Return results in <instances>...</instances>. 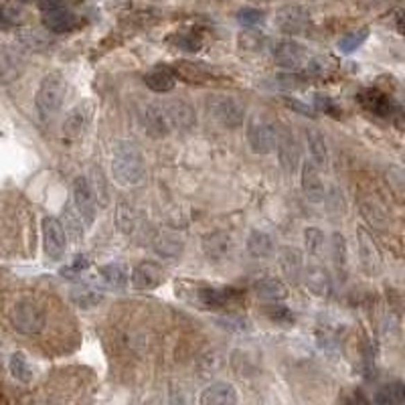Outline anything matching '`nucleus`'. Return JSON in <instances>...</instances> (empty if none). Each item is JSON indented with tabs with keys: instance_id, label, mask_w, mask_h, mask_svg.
I'll list each match as a JSON object with an SVG mask.
<instances>
[{
	"instance_id": "obj_47",
	"label": "nucleus",
	"mask_w": 405,
	"mask_h": 405,
	"mask_svg": "<svg viewBox=\"0 0 405 405\" xmlns=\"http://www.w3.org/2000/svg\"><path fill=\"white\" fill-rule=\"evenodd\" d=\"M0 15H2V21H4L6 25H17V23L21 21V12H19L17 8H10V6L0 8Z\"/></svg>"
},
{
	"instance_id": "obj_31",
	"label": "nucleus",
	"mask_w": 405,
	"mask_h": 405,
	"mask_svg": "<svg viewBox=\"0 0 405 405\" xmlns=\"http://www.w3.org/2000/svg\"><path fill=\"white\" fill-rule=\"evenodd\" d=\"M8 371L10 375L21 383H31L33 381V367L28 365V359L25 353L10 354L8 359Z\"/></svg>"
},
{
	"instance_id": "obj_1",
	"label": "nucleus",
	"mask_w": 405,
	"mask_h": 405,
	"mask_svg": "<svg viewBox=\"0 0 405 405\" xmlns=\"http://www.w3.org/2000/svg\"><path fill=\"white\" fill-rule=\"evenodd\" d=\"M112 173L116 180L124 187H136L146 178V162L140 148L130 142L120 140L112 156Z\"/></svg>"
},
{
	"instance_id": "obj_15",
	"label": "nucleus",
	"mask_w": 405,
	"mask_h": 405,
	"mask_svg": "<svg viewBox=\"0 0 405 405\" xmlns=\"http://www.w3.org/2000/svg\"><path fill=\"white\" fill-rule=\"evenodd\" d=\"M142 122H144L146 134L152 136V138H166L171 134V128H173L169 116H166L164 103H150L144 110Z\"/></svg>"
},
{
	"instance_id": "obj_7",
	"label": "nucleus",
	"mask_w": 405,
	"mask_h": 405,
	"mask_svg": "<svg viewBox=\"0 0 405 405\" xmlns=\"http://www.w3.org/2000/svg\"><path fill=\"white\" fill-rule=\"evenodd\" d=\"M310 23V10L302 4H286L276 12V25L286 35H304Z\"/></svg>"
},
{
	"instance_id": "obj_29",
	"label": "nucleus",
	"mask_w": 405,
	"mask_h": 405,
	"mask_svg": "<svg viewBox=\"0 0 405 405\" xmlns=\"http://www.w3.org/2000/svg\"><path fill=\"white\" fill-rule=\"evenodd\" d=\"M253 292L264 300H284L288 296L286 284L278 278H261L253 284Z\"/></svg>"
},
{
	"instance_id": "obj_18",
	"label": "nucleus",
	"mask_w": 405,
	"mask_h": 405,
	"mask_svg": "<svg viewBox=\"0 0 405 405\" xmlns=\"http://www.w3.org/2000/svg\"><path fill=\"white\" fill-rule=\"evenodd\" d=\"M302 191L310 203H322L327 199V191L318 173V166L312 160L302 162Z\"/></svg>"
},
{
	"instance_id": "obj_14",
	"label": "nucleus",
	"mask_w": 405,
	"mask_h": 405,
	"mask_svg": "<svg viewBox=\"0 0 405 405\" xmlns=\"http://www.w3.org/2000/svg\"><path fill=\"white\" fill-rule=\"evenodd\" d=\"M25 69V57L17 47H2L0 49V83H12L23 76Z\"/></svg>"
},
{
	"instance_id": "obj_38",
	"label": "nucleus",
	"mask_w": 405,
	"mask_h": 405,
	"mask_svg": "<svg viewBox=\"0 0 405 405\" xmlns=\"http://www.w3.org/2000/svg\"><path fill=\"white\" fill-rule=\"evenodd\" d=\"M71 300L79 308H92V306L101 302V294L96 292L94 288H77V290H74V294H71Z\"/></svg>"
},
{
	"instance_id": "obj_27",
	"label": "nucleus",
	"mask_w": 405,
	"mask_h": 405,
	"mask_svg": "<svg viewBox=\"0 0 405 405\" xmlns=\"http://www.w3.org/2000/svg\"><path fill=\"white\" fill-rule=\"evenodd\" d=\"M175 81H177L175 71L169 69V67H164V65L154 67V69H150V71L144 76L146 87L152 89V92H156V94H166V92H171V89L175 87Z\"/></svg>"
},
{
	"instance_id": "obj_39",
	"label": "nucleus",
	"mask_w": 405,
	"mask_h": 405,
	"mask_svg": "<svg viewBox=\"0 0 405 405\" xmlns=\"http://www.w3.org/2000/svg\"><path fill=\"white\" fill-rule=\"evenodd\" d=\"M173 43L182 51H191V53L201 51V39L197 35H193V33H180V35H177L173 39Z\"/></svg>"
},
{
	"instance_id": "obj_22",
	"label": "nucleus",
	"mask_w": 405,
	"mask_h": 405,
	"mask_svg": "<svg viewBox=\"0 0 405 405\" xmlns=\"http://www.w3.org/2000/svg\"><path fill=\"white\" fill-rule=\"evenodd\" d=\"M173 71L178 79L187 81V83H193V85H203V83H209L213 74L201 65V63H193V61H177L173 65Z\"/></svg>"
},
{
	"instance_id": "obj_25",
	"label": "nucleus",
	"mask_w": 405,
	"mask_h": 405,
	"mask_svg": "<svg viewBox=\"0 0 405 405\" xmlns=\"http://www.w3.org/2000/svg\"><path fill=\"white\" fill-rule=\"evenodd\" d=\"M152 248L160 257H178L184 250V239L175 231H160L154 237Z\"/></svg>"
},
{
	"instance_id": "obj_33",
	"label": "nucleus",
	"mask_w": 405,
	"mask_h": 405,
	"mask_svg": "<svg viewBox=\"0 0 405 405\" xmlns=\"http://www.w3.org/2000/svg\"><path fill=\"white\" fill-rule=\"evenodd\" d=\"M116 227L120 229L122 233H132L136 229V209L128 201L118 203L116 209Z\"/></svg>"
},
{
	"instance_id": "obj_45",
	"label": "nucleus",
	"mask_w": 405,
	"mask_h": 405,
	"mask_svg": "<svg viewBox=\"0 0 405 405\" xmlns=\"http://www.w3.org/2000/svg\"><path fill=\"white\" fill-rule=\"evenodd\" d=\"M94 175H96V187H94V191H96V195H98V199L101 203H105L107 199V187H105V180H103V173H101L100 169H94Z\"/></svg>"
},
{
	"instance_id": "obj_19",
	"label": "nucleus",
	"mask_w": 405,
	"mask_h": 405,
	"mask_svg": "<svg viewBox=\"0 0 405 405\" xmlns=\"http://www.w3.org/2000/svg\"><path fill=\"white\" fill-rule=\"evenodd\" d=\"M239 402L237 391L231 383L225 381H217L213 385H209L201 393L203 405H235Z\"/></svg>"
},
{
	"instance_id": "obj_49",
	"label": "nucleus",
	"mask_w": 405,
	"mask_h": 405,
	"mask_svg": "<svg viewBox=\"0 0 405 405\" xmlns=\"http://www.w3.org/2000/svg\"><path fill=\"white\" fill-rule=\"evenodd\" d=\"M399 0H363L361 4L365 8H371V10H381V8H387V6H393L397 4Z\"/></svg>"
},
{
	"instance_id": "obj_43",
	"label": "nucleus",
	"mask_w": 405,
	"mask_h": 405,
	"mask_svg": "<svg viewBox=\"0 0 405 405\" xmlns=\"http://www.w3.org/2000/svg\"><path fill=\"white\" fill-rule=\"evenodd\" d=\"M363 215L369 219V223H373V225H379L383 227L385 225V221H383V213H381V209L377 207H373V205H363Z\"/></svg>"
},
{
	"instance_id": "obj_21",
	"label": "nucleus",
	"mask_w": 405,
	"mask_h": 405,
	"mask_svg": "<svg viewBox=\"0 0 405 405\" xmlns=\"http://www.w3.org/2000/svg\"><path fill=\"white\" fill-rule=\"evenodd\" d=\"M304 136H306V146L312 156V162L316 166H327L329 164V144H327L325 134L316 128H306Z\"/></svg>"
},
{
	"instance_id": "obj_5",
	"label": "nucleus",
	"mask_w": 405,
	"mask_h": 405,
	"mask_svg": "<svg viewBox=\"0 0 405 405\" xmlns=\"http://www.w3.org/2000/svg\"><path fill=\"white\" fill-rule=\"evenodd\" d=\"M10 320H12V327L23 334H39L45 329V312L33 300H21L15 304Z\"/></svg>"
},
{
	"instance_id": "obj_35",
	"label": "nucleus",
	"mask_w": 405,
	"mask_h": 405,
	"mask_svg": "<svg viewBox=\"0 0 405 405\" xmlns=\"http://www.w3.org/2000/svg\"><path fill=\"white\" fill-rule=\"evenodd\" d=\"M325 233L318 227H308L304 231V243H306V252L312 257H320L325 252Z\"/></svg>"
},
{
	"instance_id": "obj_48",
	"label": "nucleus",
	"mask_w": 405,
	"mask_h": 405,
	"mask_svg": "<svg viewBox=\"0 0 405 405\" xmlns=\"http://www.w3.org/2000/svg\"><path fill=\"white\" fill-rule=\"evenodd\" d=\"M286 103H288V107L290 110H294V112H298V114H302V116H314V110L310 107V105H306V103H302V101H298V100H286Z\"/></svg>"
},
{
	"instance_id": "obj_2",
	"label": "nucleus",
	"mask_w": 405,
	"mask_h": 405,
	"mask_svg": "<svg viewBox=\"0 0 405 405\" xmlns=\"http://www.w3.org/2000/svg\"><path fill=\"white\" fill-rule=\"evenodd\" d=\"M65 94H67V81H65L63 74L51 71L43 77L39 87H37V94H35V107H37L39 116L43 120L53 118L61 110V105L65 101Z\"/></svg>"
},
{
	"instance_id": "obj_6",
	"label": "nucleus",
	"mask_w": 405,
	"mask_h": 405,
	"mask_svg": "<svg viewBox=\"0 0 405 405\" xmlns=\"http://www.w3.org/2000/svg\"><path fill=\"white\" fill-rule=\"evenodd\" d=\"M276 138L278 130L272 126L268 120L252 116L248 122V142L255 154H270L276 150Z\"/></svg>"
},
{
	"instance_id": "obj_20",
	"label": "nucleus",
	"mask_w": 405,
	"mask_h": 405,
	"mask_svg": "<svg viewBox=\"0 0 405 405\" xmlns=\"http://www.w3.org/2000/svg\"><path fill=\"white\" fill-rule=\"evenodd\" d=\"M89 118H92V105L89 103L76 105L63 122V134L67 138H79L89 124Z\"/></svg>"
},
{
	"instance_id": "obj_50",
	"label": "nucleus",
	"mask_w": 405,
	"mask_h": 405,
	"mask_svg": "<svg viewBox=\"0 0 405 405\" xmlns=\"http://www.w3.org/2000/svg\"><path fill=\"white\" fill-rule=\"evenodd\" d=\"M395 25H397V28H399V33H404L405 35V10H399V12H397Z\"/></svg>"
},
{
	"instance_id": "obj_3",
	"label": "nucleus",
	"mask_w": 405,
	"mask_h": 405,
	"mask_svg": "<svg viewBox=\"0 0 405 405\" xmlns=\"http://www.w3.org/2000/svg\"><path fill=\"white\" fill-rule=\"evenodd\" d=\"M209 112L211 116L227 130L243 126L245 122V110L239 101L231 96H211L209 98Z\"/></svg>"
},
{
	"instance_id": "obj_37",
	"label": "nucleus",
	"mask_w": 405,
	"mask_h": 405,
	"mask_svg": "<svg viewBox=\"0 0 405 405\" xmlns=\"http://www.w3.org/2000/svg\"><path fill=\"white\" fill-rule=\"evenodd\" d=\"M367 37H369V28L367 26L365 28H359L354 33H349V35H345L338 41V49H341V53H353V51L359 49L367 41Z\"/></svg>"
},
{
	"instance_id": "obj_16",
	"label": "nucleus",
	"mask_w": 405,
	"mask_h": 405,
	"mask_svg": "<svg viewBox=\"0 0 405 405\" xmlns=\"http://www.w3.org/2000/svg\"><path fill=\"white\" fill-rule=\"evenodd\" d=\"M164 110H166V116H169L173 128H177L180 132H189L197 124V114H195L193 105L187 101L169 100L164 103Z\"/></svg>"
},
{
	"instance_id": "obj_28",
	"label": "nucleus",
	"mask_w": 405,
	"mask_h": 405,
	"mask_svg": "<svg viewBox=\"0 0 405 405\" xmlns=\"http://www.w3.org/2000/svg\"><path fill=\"white\" fill-rule=\"evenodd\" d=\"M304 284H306L308 292L318 296V298L327 296L330 292V278L322 266H310L304 272Z\"/></svg>"
},
{
	"instance_id": "obj_26",
	"label": "nucleus",
	"mask_w": 405,
	"mask_h": 405,
	"mask_svg": "<svg viewBox=\"0 0 405 405\" xmlns=\"http://www.w3.org/2000/svg\"><path fill=\"white\" fill-rule=\"evenodd\" d=\"M359 103L365 107V110H369L371 114H375V116H389L391 114V110H393V103L391 100L379 92V89H365V92H361L359 94Z\"/></svg>"
},
{
	"instance_id": "obj_4",
	"label": "nucleus",
	"mask_w": 405,
	"mask_h": 405,
	"mask_svg": "<svg viewBox=\"0 0 405 405\" xmlns=\"http://www.w3.org/2000/svg\"><path fill=\"white\" fill-rule=\"evenodd\" d=\"M71 191H74V203H76L77 215L81 219V223L85 227H92L96 217H98V195L94 191V184L87 177H76L74 184H71Z\"/></svg>"
},
{
	"instance_id": "obj_42",
	"label": "nucleus",
	"mask_w": 405,
	"mask_h": 405,
	"mask_svg": "<svg viewBox=\"0 0 405 405\" xmlns=\"http://www.w3.org/2000/svg\"><path fill=\"white\" fill-rule=\"evenodd\" d=\"M276 79H278L279 87H284V89H298L304 85L302 77L294 76V74H279Z\"/></svg>"
},
{
	"instance_id": "obj_10",
	"label": "nucleus",
	"mask_w": 405,
	"mask_h": 405,
	"mask_svg": "<svg viewBox=\"0 0 405 405\" xmlns=\"http://www.w3.org/2000/svg\"><path fill=\"white\" fill-rule=\"evenodd\" d=\"M356 239H359V259H361V268L365 270V274L369 276H377L383 268V259L381 253L373 241V237L369 235V231L363 227L356 229Z\"/></svg>"
},
{
	"instance_id": "obj_17",
	"label": "nucleus",
	"mask_w": 405,
	"mask_h": 405,
	"mask_svg": "<svg viewBox=\"0 0 405 405\" xmlns=\"http://www.w3.org/2000/svg\"><path fill=\"white\" fill-rule=\"evenodd\" d=\"M278 264L282 274L286 276L288 282L298 284L304 278V259L302 252L290 245H284L278 250Z\"/></svg>"
},
{
	"instance_id": "obj_30",
	"label": "nucleus",
	"mask_w": 405,
	"mask_h": 405,
	"mask_svg": "<svg viewBox=\"0 0 405 405\" xmlns=\"http://www.w3.org/2000/svg\"><path fill=\"white\" fill-rule=\"evenodd\" d=\"M100 276L114 290H124L128 284V270L124 264H105L100 268Z\"/></svg>"
},
{
	"instance_id": "obj_12",
	"label": "nucleus",
	"mask_w": 405,
	"mask_h": 405,
	"mask_svg": "<svg viewBox=\"0 0 405 405\" xmlns=\"http://www.w3.org/2000/svg\"><path fill=\"white\" fill-rule=\"evenodd\" d=\"M203 252L213 264L227 261L233 253V237L227 231H211L203 237Z\"/></svg>"
},
{
	"instance_id": "obj_34",
	"label": "nucleus",
	"mask_w": 405,
	"mask_h": 405,
	"mask_svg": "<svg viewBox=\"0 0 405 405\" xmlns=\"http://www.w3.org/2000/svg\"><path fill=\"white\" fill-rule=\"evenodd\" d=\"M405 402V385L402 383H391L381 387L379 391L375 393V404H402Z\"/></svg>"
},
{
	"instance_id": "obj_23",
	"label": "nucleus",
	"mask_w": 405,
	"mask_h": 405,
	"mask_svg": "<svg viewBox=\"0 0 405 405\" xmlns=\"http://www.w3.org/2000/svg\"><path fill=\"white\" fill-rule=\"evenodd\" d=\"M43 23L51 33L61 35V33H69L71 28H76L77 17L71 10H67V6H61V8L43 12Z\"/></svg>"
},
{
	"instance_id": "obj_44",
	"label": "nucleus",
	"mask_w": 405,
	"mask_h": 405,
	"mask_svg": "<svg viewBox=\"0 0 405 405\" xmlns=\"http://www.w3.org/2000/svg\"><path fill=\"white\" fill-rule=\"evenodd\" d=\"M239 45H241L243 49L257 51L259 47H261V37H259V35H255V33H243V35H241V39H239Z\"/></svg>"
},
{
	"instance_id": "obj_41",
	"label": "nucleus",
	"mask_w": 405,
	"mask_h": 405,
	"mask_svg": "<svg viewBox=\"0 0 405 405\" xmlns=\"http://www.w3.org/2000/svg\"><path fill=\"white\" fill-rule=\"evenodd\" d=\"M266 316L270 318V320H274V322H290L292 320V314H290V310L286 308V306H279V304H274V306H266Z\"/></svg>"
},
{
	"instance_id": "obj_32",
	"label": "nucleus",
	"mask_w": 405,
	"mask_h": 405,
	"mask_svg": "<svg viewBox=\"0 0 405 405\" xmlns=\"http://www.w3.org/2000/svg\"><path fill=\"white\" fill-rule=\"evenodd\" d=\"M330 255H332V264L336 272L343 276L347 270V241L341 233H332L330 237Z\"/></svg>"
},
{
	"instance_id": "obj_24",
	"label": "nucleus",
	"mask_w": 405,
	"mask_h": 405,
	"mask_svg": "<svg viewBox=\"0 0 405 405\" xmlns=\"http://www.w3.org/2000/svg\"><path fill=\"white\" fill-rule=\"evenodd\" d=\"M248 252L257 259H268L276 253V241L270 233L252 229L248 235Z\"/></svg>"
},
{
	"instance_id": "obj_40",
	"label": "nucleus",
	"mask_w": 405,
	"mask_h": 405,
	"mask_svg": "<svg viewBox=\"0 0 405 405\" xmlns=\"http://www.w3.org/2000/svg\"><path fill=\"white\" fill-rule=\"evenodd\" d=\"M237 21L243 26L250 28V26L259 25V23L264 21V12L257 10V8H241V10L237 12Z\"/></svg>"
},
{
	"instance_id": "obj_13",
	"label": "nucleus",
	"mask_w": 405,
	"mask_h": 405,
	"mask_svg": "<svg viewBox=\"0 0 405 405\" xmlns=\"http://www.w3.org/2000/svg\"><path fill=\"white\" fill-rule=\"evenodd\" d=\"M276 63L284 69L296 71L304 65H308V51L304 45L296 43V41H282L278 43V47L274 51Z\"/></svg>"
},
{
	"instance_id": "obj_8",
	"label": "nucleus",
	"mask_w": 405,
	"mask_h": 405,
	"mask_svg": "<svg viewBox=\"0 0 405 405\" xmlns=\"http://www.w3.org/2000/svg\"><path fill=\"white\" fill-rule=\"evenodd\" d=\"M43 245L49 259H61L67 252V233L59 219L45 217L43 219Z\"/></svg>"
},
{
	"instance_id": "obj_36",
	"label": "nucleus",
	"mask_w": 405,
	"mask_h": 405,
	"mask_svg": "<svg viewBox=\"0 0 405 405\" xmlns=\"http://www.w3.org/2000/svg\"><path fill=\"white\" fill-rule=\"evenodd\" d=\"M199 300L209 308H223L227 306L231 296L227 290H215V288H203L199 292Z\"/></svg>"
},
{
	"instance_id": "obj_9",
	"label": "nucleus",
	"mask_w": 405,
	"mask_h": 405,
	"mask_svg": "<svg viewBox=\"0 0 405 405\" xmlns=\"http://www.w3.org/2000/svg\"><path fill=\"white\" fill-rule=\"evenodd\" d=\"M278 138H276V150H278V162L286 175H294L300 166V150L298 144L288 128H276Z\"/></svg>"
},
{
	"instance_id": "obj_11",
	"label": "nucleus",
	"mask_w": 405,
	"mask_h": 405,
	"mask_svg": "<svg viewBox=\"0 0 405 405\" xmlns=\"http://www.w3.org/2000/svg\"><path fill=\"white\" fill-rule=\"evenodd\" d=\"M166 278V272L160 264L156 261H140L132 276H130V282L134 286V290H140V292H146V290H154L158 288L162 282Z\"/></svg>"
},
{
	"instance_id": "obj_51",
	"label": "nucleus",
	"mask_w": 405,
	"mask_h": 405,
	"mask_svg": "<svg viewBox=\"0 0 405 405\" xmlns=\"http://www.w3.org/2000/svg\"><path fill=\"white\" fill-rule=\"evenodd\" d=\"M402 160H404V162H405V148H404V150H402Z\"/></svg>"
},
{
	"instance_id": "obj_46",
	"label": "nucleus",
	"mask_w": 405,
	"mask_h": 405,
	"mask_svg": "<svg viewBox=\"0 0 405 405\" xmlns=\"http://www.w3.org/2000/svg\"><path fill=\"white\" fill-rule=\"evenodd\" d=\"M316 105H318V110H322V112H329L332 116H338V107L334 105V101L327 98V96H322V94H318L316 96Z\"/></svg>"
}]
</instances>
